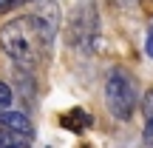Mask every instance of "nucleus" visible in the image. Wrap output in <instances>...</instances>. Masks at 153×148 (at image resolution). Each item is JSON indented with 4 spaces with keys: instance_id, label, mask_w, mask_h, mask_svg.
Returning a JSON list of instances; mask_svg holds the SVG:
<instances>
[{
    "instance_id": "8",
    "label": "nucleus",
    "mask_w": 153,
    "mask_h": 148,
    "mask_svg": "<svg viewBox=\"0 0 153 148\" xmlns=\"http://www.w3.org/2000/svg\"><path fill=\"white\" fill-rule=\"evenodd\" d=\"M11 103H14V94H11V88L0 80V108H9Z\"/></svg>"
},
{
    "instance_id": "3",
    "label": "nucleus",
    "mask_w": 153,
    "mask_h": 148,
    "mask_svg": "<svg viewBox=\"0 0 153 148\" xmlns=\"http://www.w3.org/2000/svg\"><path fill=\"white\" fill-rule=\"evenodd\" d=\"M94 37H97V11H94V3H91V0H85L82 6H76L74 40L79 43V49H88Z\"/></svg>"
},
{
    "instance_id": "11",
    "label": "nucleus",
    "mask_w": 153,
    "mask_h": 148,
    "mask_svg": "<svg viewBox=\"0 0 153 148\" xmlns=\"http://www.w3.org/2000/svg\"><path fill=\"white\" fill-rule=\"evenodd\" d=\"M142 6H145V11H148V14H153V0H142Z\"/></svg>"
},
{
    "instance_id": "9",
    "label": "nucleus",
    "mask_w": 153,
    "mask_h": 148,
    "mask_svg": "<svg viewBox=\"0 0 153 148\" xmlns=\"http://www.w3.org/2000/svg\"><path fill=\"white\" fill-rule=\"evenodd\" d=\"M145 49H148V54L153 57V29L148 32V40H145Z\"/></svg>"
},
{
    "instance_id": "1",
    "label": "nucleus",
    "mask_w": 153,
    "mask_h": 148,
    "mask_svg": "<svg viewBox=\"0 0 153 148\" xmlns=\"http://www.w3.org/2000/svg\"><path fill=\"white\" fill-rule=\"evenodd\" d=\"M60 26V9L48 0L34 6L28 14H17L0 26V49L20 71H34L45 57Z\"/></svg>"
},
{
    "instance_id": "2",
    "label": "nucleus",
    "mask_w": 153,
    "mask_h": 148,
    "mask_svg": "<svg viewBox=\"0 0 153 148\" xmlns=\"http://www.w3.org/2000/svg\"><path fill=\"white\" fill-rule=\"evenodd\" d=\"M105 105H108L111 117L119 122H128L139 105V91L136 80L125 68H111L105 77Z\"/></svg>"
},
{
    "instance_id": "4",
    "label": "nucleus",
    "mask_w": 153,
    "mask_h": 148,
    "mask_svg": "<svg viewBox=\"0 0 153 148\" xmlns=\"http://www.w3.org/2000/svg\"><path fill=\"white\" fill-rule=\"evenodd\" d=\"M0 128H9V131H14V134H23V137L34 140L31 120H28L23 111H14L11 105H9V108H0Z\"/></svg>"
},
{
    "instance_id": "5",
    "label": "nucleus",
    "mask_w": 153,
    "mask_h": 148,
    "mask_svg": "<svg viewBox=\"0 0 153 148\" xmlns=\"http://www.w3.org/2000/svg\"><path fill=\"white\" fill-rule=\"evenodd\" d=\"M60 122H62L65 128H71V131H85V128L91 125V117H88L82 108H71L68 114L60 117Z\"/></svg>"
},
{
    "instance_id": "7",
    "label": "nucleus",
    "mask_w": 153,
    "mask_h": 148,
    "mask_svg": "<svg viewBox=\"0 0 153 148\" xmlns=\"http://www.w3.org/2000/svg\"><path fill=\"white\" fill-rule=\"evenodd\" d=\"M26 143H31V140L23 137V134L9 131V128H0V145H26Z\"/></svg>"
},
{
    "instance_id": "10",
    "label": "nucleus",
    "mask_w": 153,
    "mask_h": 148,
    "mask_svg": "<svg viewBox=\"0 0 153 148\" xmlns=\"http://www.w3.org/2000/svg\"><path fill=\"white\" fill-rule=\"evenodd\" d=\"M17 0H0V11H6V9H11Z\"/></svg>"
},
{
    "instance_id": "6",
    "label": "nucleus",
    "mask_w": 153,
    "mask_h": 148,
    "mask_svg": "<svg viewBox=\"0 0 153 148\" xmlns=\"http://www.w3.org/2000/svg\"><path fill=\"white\" fill-rule=\"evenodd\" d=\"M142 114H145V128H142V140L148 145H153V88L145 94L142 100Z\"/></svg>"
}]
</instances>
